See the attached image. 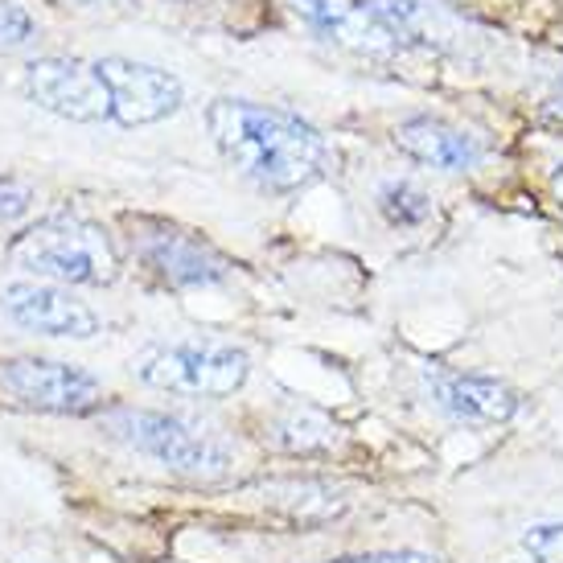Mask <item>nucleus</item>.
<instances>
[{"mask_svg": "<svg viewBox=\"0 0 563 563\" xmlns=\"http://www.w3.org/2000/svg\"><path fill=\"white\" fill-rule=\"evenodd\" d=\"M206 128L222 157L247 181L276 194L309 186L325 165L321 132L280 108H264L251 99H214L206 111Z\"/></svg>", "mask_w": 563, "mask_h": 563, "instance_id": "obj_1", "label": "nucleus"}, {"mask_svg": "<svg viewBox=\"0 0 563 563\" xmlns=\"http://www.w3.org/2000/svg\"><path fill=\"white\" fill-rule=\"evenodd\" d=\"M9 260L30 276H46L58 284L115 280V251L108 235L95 222H82L75 214H54L30 227L25 235H16Z\"/></svg>", "mask_w": 563, "mask_h": 563, "instance_id": "obj_2", "label": "nucleus"}, {"mask_svg": "<svg viewBox=\"0 0 563 563\" xmlns=\"http://www.w3.org/2000/svg\"><path fill=\"white\" fill-rule=\"evenodd\" d=\"M136 378L177 395H235L247 383V354L222 342H157L132 358Z\"/></svg>", "mask_w": 563, "mask_h": 563, "instance_id": "obj_3", "label": "nucleus"}, {"mask_svg": "<svg viewBox=\"0 0 563 563\" xmlns=\"http://www.w3.org/2000/svg\"><path fill=\"white\" fill-rule=\"evenodd\" d=\"M108 432L115 440L132 444L136 453L153 456L161 465H169L189 477H219L231 465V453L219 437L198 432L194 423L165 416V411H144V407H115L103 416Z\"/></svg>", "mask_w": 563, "mask_h": 563, "instance_id": "obj_4", "label": "nucleus"}, {"mask_svg": "<svg viewBox=\"0 0 563 563\" xmlns=\"http://www.w3.org/2000/svg\"><path fill=\"white\" fill-rule=\"evenodd\" d=\"M25 95L33 103L70 124H99L111 120V95L99 63L82 58H37L25 66Z\"/></svg>", "mask_w": 563, "mask_h": 563, "instance_id": "obj_5", "label": "nucleus"}, {"mask_svg": "<svg viewBox=\"0 0 563 563\" xmlns=\"http://www.w3.org/2000/svg\"><path fill=\"white\" fill-rule=\"evenodd\" d=\"M132 247L141 255L148 272H157L161 280L173 288H206L231 276V260L214 251L202 235L181 231L173 222H141Z\"/></svg>", "mask_w": 563, "mask_h": 563, "instance_id": "obj_6", "label": "nucleus"}, {"mask_svg": "<svg viewBox=\"0 0 563 563\" xmlns=\"http://www.w3.org/2000/svg\"><path fill=\"white\" fill-rule=\"evenodd\" d=\"M292 9L325 42L366 58H395L399 49H407V37L375 0H292Z\"/></svg>", "mask_w": 563, "mask_h": 563, "instance_id": "obj_7", "label": "nucleus"}, {"mask_svg": "<svg viewBox=\"0 0 563 563\" xmlns=\"http://www.w3.org/2000/svg\"><path fill=\"white\" fill-rule=\"evenodd\" d=\"M99 70L111 95V120L124 128L161 124L186 99L181 79L161 66L132 63V58H99Z\"/></svg>", "mask_w": 563, "mask_h": 563, "instance_id": "obj_8", "label": "nucleus"}, {"mask_svg": "<svg viewBox=\"0 0 563 563\" xmlns=\"http://www.w3.org/2000/svg\"><path fill=\"white\" fill-rule=\"evenodd\" d=\"M0 383L4 391L16 395L21 404L37 407V411H63V416H79L99 404V378L70 366V362L49 358H16L0 366Z\"/></svg>", "mask_w": 563, "mask_h": 563, "instance_id": "obj_9", "label": "nucleus"}, {"mask_svg": "<svg viewBox=\"0 0 563 563\" xmlns=\"http://www.w3.org/2000/svg\"><path fill=\"white\" fill-rule=\"evenodd\" d=\"M4 313L13 317L21 329L30 333H42V338H75V342H87L99 333V317L75 300L70 292H63L58 284H9L4 288Z\"/></svg>", "mask_w": 563, "mask_h": 563, "instance_id": "obj_10", "label": "nucleus"}, {"mask_svg": "<svg viewBox=\"0 0 563 563\" xmlns=\"http://www.w3.org/2000/svg\"><path fill=\"white\" fill-rule=\"evenodd\" d=\"M437 407L461 423H506L515 416V391L498 378L482 375H437L432 378Z\"/></svg>", "mask_w": 563, "mask_h": 563, "instance_id": "obj_11", "label": "nucleus"}, {"mask_svg": "<svg viewBox=\"0 0 563 563\" xmlns=\"http://www.w3.org/2000/svg\"><path fill=\"white\" fill-rule=\"evenodd\" d=\"M395 144L399 153H407L420 165H432V169H449V173H465L482 161V148L473 136L456 132V128L440 124V120H428V115H416V120H404L395 128Z\"/></svg>", "mask_w": 563, "mask_h": 563, "instance_id": "obj_12", "label": "nucleus"}, {"mask_svg": "<svg viewBox=\"0 0 563 563\" xmlns=\"http://www.w3.org/2000/svg\"><path fill=\"white\" fill-rule=\"evenodd\" d=\"M378 210L391 227H420L432 214V198L411 181H383L378 189Z\"/></svg>", "mask_w": 563, "mask_h": 563, "instance_id": "obj_13", "label": "nucleus"}, {"mask_svg": "<svg viewBox=\"0 0 563 563\" xmlns=\"http://www.w3.org/2000/svg\"><path fill=\"white\" fill-rule=\"evenodd\" d=\"M272 437H276V444L292 449V453H297V449L309 453V449H329V444L338 440V432H333L325 420H317V416H288Z\"/></svg>", "mask_w": 563, "mask_h": 563, "instance_id": "obj_14", "label": "nucleus"}, {"mask_svg": "<svg viewBox=\"0 0 563 563\" xmlns=\"http://www.w3.org/2000/svg\"><path fill=\"white\" fill-rule=\"evenodd\" d=\"M33 33H37V25H33L30 9L21 0H0V49L25 46Z\"/></svg>", "mask_w": 563, "mask_h": 563, "instance_id": "obj_15", "label": "nucleus"}, {"mask_svg": "<svg viewBox=\"0 0 563 563\" xmlns=\"http://www.w3.org/2000/svg\"><path fill=\"white\" fill-rule=\"evenodd\" d=\"M33 189L21 177H0V222H13L21 214H30Z\"/></svg>", "mask_w": 563, "mask_h": 563, "instance_id": "obj_16", "label": "nucleus"}, {"mask_svg": "<svg viewBox=\"0 0 563 563\" xmlns=\"http://www.w3.org/2000/svg\"><path fill=\"white\" fill-rule=\"evenodd\" d=\"M527 551L534 555V563H563V527L551 522V527H534L527 534Z\"/></svg>", "mask_w": 563, "mask_h": 563, "instance_id": "obj_17", "label": "nucleus"}, {"mask_svg": "<svg viewBox=\"0 0 563 563\" xmlns=\"http://www.w3.org/2000/svg\"><path fill=\"white\" fill-rule=\"evenodd\" d=\"M333 563H437L423 551H371V555H350V560H333Z\"/></svg>", "mask_w": 563, "mask_h": 563, "instance_id": "obj_18", "label": "nucleus"}, {"mask_svg": "<svg viewBox=\"0 0 563 563\" xmlns=\"http://www.w3.org/2000/svg\"><path fill=\"white\" fill-rule=\"evenodd\" d=\"M555 198L563 202V165H560V173H555Z\"/></svg>", "mask_w": 563, "mask_h": 563, "instance_id": "obj_19", "label": "nucleus"}]
</instances>
